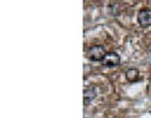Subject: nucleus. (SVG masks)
<instances>
[{
	"mask_svg": "<svg viewBox=\"0 0 151 118\" xmlns=\"http://www.w3.org/2000/svg\"><path fill=\"white\" fill-rule=\"evenodd\" d=\"M106 54L107 53L103 45H93L87 50V58L92 62H102Z\"/></svg>",
	"mask_w": 151,
	"mask_h": 118,
	"instance_id": "f257e3e1",
	"label": "nucleus"
},
{
	"mask_svg": "<svg viewBox=\"0 0 151 118\" xmlns=\"http://www.w3.org/2000/svg\"><path fill=\"white\" fill-rule=\"evenodd\" d=\"M137 21L141 26L147 28L151 25V9H141L137 14Z\"/></svg>",
	"mask_w": 151,
	"mask_h": 118,
	"instance_id": "f03ea898",
	"label": "nucleus"
},
{
	"mask_svg": "<svg viewBox=\"0 0 151 118\" xmlns=\"http://www.w3.org/2000/svg\"><path fill=\"white\" fill-rule=\"evenodd\" d=\"M102 64L106 67H117L120 64V55L115 51H108L102 60Z\"/></svg>",
	"mask_w": 151,
	"mask_h": 118,
	"instance_id": "7ed1b4c3",
	"label": "nucleus"
},
{
	"mask_svg": "<svg viewBox=\"0 0 151 118\" xmlns=\"http://www.w3.org/2000/svg\"><path fill=\"white\" fill-rule=\"evenodd\" d=\"M84 106H88L89 103H91L94 98H96L97 96V88L94 86H89L88 88L84 89Z\"/></svg>",
	"mask_w": 151,
	"mask_h": 118,
	"instance_id": "20e7f679",
	"label": "nucleus"
},
{
	"mask_svg": "<svg viewBox=\"0 0 151 118\" xmlns=\"http://www.w3.org/2000/svg\"><path fill=\"white\" fill-rule=\"evenodd\" d=\"M139 70L136 69V68H130V69H127L126 70V73H125V75H126V79L129 82H136L137 79L140 78L139 77Z\"/></svg>",
	"mask_w": 151,
	"mask_h": 118,
	"instance_id": "39448f33",
	"label": "nucleus"
}]
</instances>
